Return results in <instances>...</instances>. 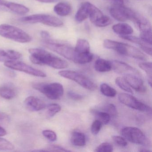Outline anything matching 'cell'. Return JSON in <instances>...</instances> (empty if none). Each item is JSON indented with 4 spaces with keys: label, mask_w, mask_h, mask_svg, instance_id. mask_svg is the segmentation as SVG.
<instances>
[{
    "label": "cell",
    "mask_w": 152,
    "mask_h": 152,
    "mask_svg": "<svg viewBox=\"0 0 152 152\" xmlns=\"http://www.w3.org/2000/svg\"><path fill=\"white\" fill-rule=\"evenodd\" d=\"M30 59L34 64L48 66L56 69L67 67L68 64L66 60L41 48H31L29 50Z\"/></svg>",
    "instance_id": "6da1fadb"
},
{
    "label": "cell",
    "mask_w": 152,
    "mask_h": 152,
    "mask_svg": "<svg viewBox=\"0 0 152 152\" xmlns=\"http://www.w3.org/2000/svg\"><path fill=\"white\" fill-rule=\"evenodd\" d=\"M41 36L42 38V43L44 47L68 60L74 61L75 56L74 48L65 43L52 39L49 33L45 31L41 32Z\"/></svg>",
    "instance_id": "7a4b0ae2"
},
{
    "label": "cell",
    "mask_w": 152,
    "mask_h": 152,
    "mask_svg": "<svg viewBox=\"0 0 152 152\" xmlns=\"http://www.w3.org/2000/svg\"><path fill=\"white\" fill-rule=\"evenodd\" d=\"M104 47L108 49L116 51L120 55L133 58L139 60H147V56L135 47L126 43H122L110 39H105L103 43Z\"/></svg>",
    "instance_id": "3957f363"
},
{
    "label": "cell",
    "mask_w": 152,
    "mask_h": 152,
    "mask_svg": "<svg viewBox=\"0 0 152 152\" xmlns=\"http://www.w3.org/2000/svg\"><path fill=\"white\" fill-rule=\"evenodd\" d=\"M0 35L20 43H28L32 40V37L22 29L7 24L0 25Z\"/></svg>",
    "instance_id": "277c9868"
},
{
    "label": "cell",
    "mask_w": 152,
    "mask_h": 152,
    "mask_svg": "<svg viewBox=\"0 0 152 152\" xmlns=\"http://www.w3.org/2000/svg\"><path fill=\"white\" fill-rule=\"evenodd\" d=\"M32 87L34 89L44 94L48 98L52 100L59 99L64 95V87L62 84L58 83H35L32 84Z\"/></svg>",
    "instance_id": "5b68a950"
},
{
    "label": "cell",
    "mask_w": 152,
    "mask_h": 152,
    "mask_svg": "<svg viewBox=\"0 0 152 152\" xmlns=\"http://www.w3.org/2000/svg\"><path fill=\"white\" fill-rule=\"evenodd\" d=\"M21 22L27 23H42L51 27H58L64 25L63 21L54 16L45 14H37L21 18Z\"/></svg>",
    "instance_id": "8992f818"
},
{
    "label": "cell",
    "mask_w": 152,
    "mask_h": 152,
    "mask_svg": "<svg viewBox=\"0 0 152 152\" xmlns=\"http://www.w3.org/2000/svg\"><path fill=\"white\" fill-rule=\"evenodd\" d=\"M58 73L62 77L74 81L89 90L93 91L97 88L96 84L94 82L80 73L66 70L60 71Z\"/></svg>",
    "instance_id": "52a82bcc"
},
{
    "label": "cell",
    "mask_w": 152,
    "mask_h": 152,
    "mask_svg": "<svg viewBox=\"0 0 152 152\" xmlns=\"http://www.w3.org/2000/svg\"><path fill=\"white\" fill-rule=\"evenodd\" d=\"M122 135L129 142L134 144L148 146L149 141L143 132L138 128L126 127L122 130Z\"/></svg>",
    "instance_id": "ba28073f"
},
{
    "label": "cell",
    "mask_w": 152,
    "mask_h": 152,
    "mask_svg": "<svg viewBox=\"0 0 152 152\" xmlns=\"http://www.w3.org/2000/svg\"><path fill=\"white\" fill-rule=\"evenodd\" d=\"M109 12L114 19L120 22H124L130 20L135 21L137 14L129 8L123 6L113 5L110 9Z\"/></svg>",
    "instance_id": "9c48e42d"
},
{
    "label": "cell",
    "mask_w": 152,
    "mask_h": 152,
    "mask_svg": "<svg viewBox=\"0 0 152 152\" xmlns=\"http://www.w3.org/2000/svg\"><path fill=\"white\" fill-rule=\"evenodd\" d=\"M118 99L122 104L132 109L139 110L144 113H151L150 107L142 103L136 97L129 94L121 93L118 95Z\"/></svg>",
    "instance_id": "30bf717a"
},
{
    "label": "cell",
    "mask_w": 152,
    "mask_h": 152,
    "mask_svg": "<svg viewBox=\"0 0 152 152\" xmlns=\"http://www.w3.org/2000/svg\"><path fill=\"white\" fill-rule=\"evenodd\" d=\"M4 65L10 69L23 72L33 76L40 77H46L47 76L46 73L42 71L35 69L25 63L17 60L5 62Z\"/></svg>",
    "instance_id": "8fae6325"
},
{
    "label": "cell",
    "mask_w": 152,
    "mask_h": 152,
    "mask_svg": "<svg viewBox=\"0 0 152 152\" xmlns=\"http://www.w3.org/2000/svg\"><path fill=\"white\" fill-rule=\"evenodd\" d=\"M112 69L115 72L121 74H134L140 76V72L137 69L126 63L118 60L111 61Z\"/></svg>",
    "instance_id": "7c38bea8"
},
{
    "label": "cell",
    "mask_w": 152,
    "mask_h": 152,
    "mask_svg": "<svg viewBox=\"0 0 152 152\" xmlns=\"http://www.w3.org/2000/svg\"><path fill=\"white\" fill-rule=\"evenodd\" d=\"M0 8L4 9L11 11L18 15H23L27 14L30 10L27 7L18 3L0 0Z\"/></svg>",
    "instance_id": "4fadbf2b"
},
{
    "label": "cell",
    "mask_w": 152,
    "mask_h": 152,
    "mask_svg": "<svg viewBox=\"0 0 152 152\" xmlns=\"http://www.w3.org/2000/svg\"><path fill=\"white\" fill-rule=\"evenodd\" d=\"M124 78L130 88L134 89L136 91L141 93L146 91L147 88L144 82L138 75L134 74L124 75Z\"/></svg>",
    "instance_id": "5bb4252c"
},
{
    "label": "cell",
    "mask_w": 152,
    "mask_h": 152,
    "mask_svg": "<svg viewBox=\"0 0 152 152\" xmlns=\"http://www.w3.org/2000/svg\"><path fill=\"white\" fill-rule=\"evenodd\" d=\"M26 108L32 112H37L44 109L46 104L41 99L33 96L26 98L24 101Z\"/></svg>",
    "instance_id": "9a60e30c"
},
{
    "label": "cell",
    "mask_w": 152,
    "mask_h": 152,
    "mask_svg": "<svg viewBox=\"0 0 152 152\" xmlns=\"http://www.w3.org/2000/svg\"><path fill=\"white\" fill-rule=\"evenodd\" d=\"M94 7L93 4L88 2L83 3L75 14L76 21L81 23L86 20L89 17Z\"/></svg>",
    "instance_id": "2e32d148"
},
{
    "label": "cell",
    "mask_w": 152,
    "mask_h": 152,
    "mask_svg": "<svg viewBox=\"0 0 152 152\" xmlns=\"http://www.w3.org/2000/svg\"><path fill=\"white\" fill-rule=\"evenodd\" d=\"M22 56V54L16 50L0 49V62L5 63L18 60Z\"/></svg>",
    "instance_id": "e0dca14e"
},
{
    "label": "cell",
    "mask_w": 152,
    "mask_h": 152,
    "mask_svg": "<svg viewBox=\"0 0 152 152\" xmlns=\"http://www.w3.org/2000/svg\"><path fill=\"white\" fill-rule=\"evenodd\" d=\"M113 31L120 36L130 35L133 32V29L129 25L125 23H119L113 26Z\"/></svg>",
    "instance_id": "ac0fdd59"
},
{
    "label": "cell",
    "mask_w": 152,
    "mask_h": 152,
    "mask_svg": "<svg viewBox=\"0 0 152 152\" xmlns=\"http://www.w3.org/2000/svg\"><path fill=\"white\" fill-rule=\"evenodd\" d=\"M54 10L57 15L60 16H66L71 13L72 7L66 2H59L55 6Z\"/></svg>",
    "instance_id": "d6986e66"
},
{
    "label": "cell",
    "mask_w": 152,
    "mask_h": 152,
    "mask_svg": "<svg viewBox=\"0 0 152 152\" xmlns=\"http://www.w3.org/2000/svg\"><path fill=\"white\" fill-rule=\"evenodd\" d=\"M94 66L95 70L100 72H108L112 70L111 61L102 58H99L96 60Z\"/></svg>",
    "instance_id": "ffe728a7"
},
{
    "label": "cell",
    "mask_w": 152,
    "mask_h": 152,
    "mask_svg": "<svg viewBox=\"0 0 152 152\" xmlns=\"http://www.w3.org/2000/svg\"><path fill=\"white\" fill-rule=\"evenodd\" d=\"M16 94V91L11 86L5 85L0 87V96L3 98L12 99L15 97Z\"/></svg>",
    "instance_id": "44dd1931"
},
{
    "label": "cell",
    "mask_w": 152,
    "mask_h": 152,
    "mask_svg": "<svg viewBox=\"0 0 152 152\" xmlns=\"http://www.w3.org/2000/svg\"><path fill=\"white\" fill-rule=\"evenodd\" d=\"M71 142L76 146H83L86 145L85 135L80 132H74L71 137Z\"/></svg>",
    "instance_id": "7402d4cb"
},
{
    "label": "cell",
    "mask_w": 152,
    "mask_h": 152,
    "mask_svg": "<svg viewBox=\"0 0 152 152\" xmlns=\"http://www.w3.org/2000/svg\"><path fill=\"white\" fill-rule=\"evenodd\" d=\"M93 58V55L90 52L81 53H75V57L73 62L76 64H83L91 62Z\"/></svg>",
    "instance_id": "603a6c76"
},
{
    "label": "cell",
    "mask_w": 152,
    "mask_h": 152,
    "mask_svg": "<svg viewBox=\"0 0 152 152\" xmlns=\"http://www.w3.org/2000/svg\"><path fill=\"white\" fill-rule=\"evenodd\" d=\"M74 50L76 53L90 52V45L86 40L79 39L77 41Z\"/></svg>",
    "instance_id": "cb8c5ba5"
},
{
    "label": "cell",
    "mask_w": 152,
    "mask_h": 152,
    "mask_svg": "<svg viewBox=\"0 0 152 152\" xmlns=\"http://www.w3.org/2000/svg\"><path fill=\"white\" fill-rule=\"evenodd\" d=\"M122 39L127 40L130 42H133L135 44H137L140 47V48H142L143 47L148 46H152V44H149L148 42H146L140 38H138L136 36H131L130 35H123L120 36Z\"/></svg>",
    "instance_id": "d4e9b609"
},
{
    "label": "cell",
    "mask_w": 152,
    "mask_h": 152,
    "mask_svg": "<svg viewBox=\"0 0 152 152\" xmlns=\"http://www.w3.org/2000/svg\"><path fill=\"white\" fill-rule=\"evenodd\" d=\"M100 91L106 96L109 97H114L117 94L116 91L111 86L105 83H103L100 85Z\"/></svg>",
    "instance_id": "484cf974"
},
{
    "label": "cell",
    "mask_w": 152,
    "mask_h": 152,
    "mask_svg": "<svg viewBox=\"0 0 152 152\" xmlns=\"http://www.w3.org/2000/svg\"><path fill=\"white\" fill-rule=\"evenodd\" d=\"M115 83L116 85L123 90L129 93H133L132 90L124 78L120 77H117L115 79Z\"/></svg>",
    "instance_id": "4316f807"
},
{
    "label": "cell",
    "mask_w": 152,
    "mask_h": 152,
    "mask_svg": "<svg viewBox=\"0 0 152 152\" xmlns=\"http://www.w3.org/2000/svg\"><path fill=\"white\" fill-rule=\"evenodd\" d=\"M112 23L113 21L109 17L103 15L94 23V24L97 27H104L110 25Z\"/></svg>",
    "instance_id": "83f0119b"
},
{
    "label": "cell",
    "mask_w": 152,
    "mask_h": 152,
    "mask_svg": "<svg viewBox=\"0 0 152 152\" xmlns=\"http://www.w3.org/2000/svg\"><path fill=\"white\" fill-rule=\"evenodd\" d=\"M97 120L99 121L102 124H107L110 121L111 116L106 112H98L95 114Z\"/></svg>",
    "instance_id": "f1b7e54d"
},
{
    "label": "cell",
    "mask_w": 152,
    "mask_h": 152,
    "mask_svg": "<svg viewBox=\"0 0 152 152\" xmlns=\"http://www.w3.org/2000/svg\"><path fill=\"white\" fill-rule=\"evenodd\" d=\"M47 109V113L48 116L53 117L61 111V107L58 104H52L48 105Z\"/></svg>",
    "instance_id": "f546056e"
},
{
    "label": "cell",
    "mask_w": 152,
    "mask_h": 152,
    "mask_svg": "<svg viewBox=\"0 0 152 152\" xmlns=\"http://www.w3.org/2000/svg\"><path fill=\"white\" fill-rule=\"evenodd\" d=\"M139 66L143 71H145L149 79H152V69L151 62H144L139 64Z\"/></svg>",
    "instance_id": "4dcf8cb0"
},
{
    "label": "cell",
    "mask_w": 152,
    "mask_h": 152,
    "mask_svg": "<svg viewBox=\"0 0 152 152\" xmlns=\"http://www.w3.org/2000/svg\"><path fill=\"white\" fill-rule=\"evenodd\" d=\"M15 146L12 143L5 139L0 138V150L7 151L12 150L14 149Z\"/></svg>",
    "instance_id": "1f68e13d"
},
{
    "label": "cell",
    "mask_w": 152,
    "mask_h": 152,
    "mask_svg": "<svg viewBox=\"0 0 152 152\" xmlns=\"http://www.w3.org/2000/svg\"><path fill=\"white\" fill-rule=\"evenodd\" d=\"M113 148L110 143L104 142L102 143L96 148L95 151L97 152H111Z\"/></svg>",
    "instance_id": "d6a6232c"
},
{
    "label": "cell",
    "mask_w": 152,
    "mask_h": 152,
    "mask_svg": "<svg viewBox=\"0 0 152 152\" xmlns=\"http://www.w3.org/2000/svg\"><path fill=\"white\" fill-rule=\"evenodd\" d=\"M42 135L47 139L50 141H55L56 140L57 135L55 132L50 130H45L42 132Z\"/></svg>",
    "instance_id": "836d02e7"
},
{
    "label": "cell",
    "mask_w": 152,
    "mask_h": 152,
    "mask_svg": "<svg viewBox=\"0 0 152 152\" xmlns=\"http://www.w3.org/2000/svg\"><path fill=\"white\" fill-rule=\"evenodd\" d=\"M102 124L98 120L94 121L91 128V130L93 135H97L101 129Z\"/></svg>",
    "instance_id": "e575fe53"
},
{
    "label": "cell",
    "mask_w": 152,
    "mask_h": 152,
    "mask_svg": "<svg viewBox=\"0 0 152 152\" xmlns=\"http://www.w3.org/2000/svg\"><path fill=\"white\" fill-rule=\"evenodd\" d=\"M114 142L120 146L125 147L127 145V140L124 137L119 136H113L112 137Z\"/></svg>",
    "instance_id": "d590c367"
},
{
    "label": "cell",
    "mask_w": 152,
    "mask_h": 152,
    "mask_svg": "<svg viewBox=\"0 0 152 152\" xmlns=\"http://www.w3.org/2000/svg\"><path fill=\"white\" fill-rule=\"evenodd\" d=\"M46 151L50 152H70V150H67L60 146L56 145H50L47 147Z\"/></svg>",
    "instance_id": "8d00e7d4"
},
{
    "label": "cell",
    "mask_w": 152,
    "mask_h": 152,
    "mask_svg": "<svg viewBox=\"0 0 152 152\" xmlns=\"http://www.w3.org/2000/svg\"><path fill=\"white\" fill-rule=\"evenodd\" d=\"M107 113L109 114L110 116L115 117L117 115V110L116 107L113 104H109L106 107Z\"/></svg>",
    "instance_id": "74e56055"
},
{
    "label": "cell",
    "mask_w": 152,
    "mask_h": 152,
    "mask_svg": "<svg viewBox=\"0 0 152 152\" xmlns=\"http://www.w3.org/2000/svg\"><path fill=\"white\" fill-rule=\"evenodd\" d=\"M68 96L70 98L75 100H80L83 98V96L82 95L72 91H69L68 92Z\"/></svg>",
    "instance_id": "f35d334b"
},
{
    "label": "cell",
    "mask_w": 152,
    "mask_h": 152,
    "mask_svg": "<svg viewBox=\"0 0 152 152\" xmlns=\"http://www.w3.org/2000/svg\"><path fill=\"white\" fill-rule=\"evenodd\" d=\"M10 120V117L7 114L0 112V122H8Z\"/></svg>",
    "instance_id": "ab89813d"
},
{
    "label": "cell",
    "mask_w": 152,
    "mask_h": 152,
    "mask_svg": "<svg viewBox=\"0 0 152 152\" xmlns=\"http://www.w3.org/2000/svg\"><path fill=\"white\" fill-rule=\"evenodd\" d=\"M106 1L111 2L113 5L115 6H123L124 5V0H105Z\"/></svg>",
    "instance_id": "60d3db41"
},
{
    "label": "cell",
    "mask_w": 152,
    "mask_h": 152,
    "mask_svg": "<svg viewBox=\"0 0 152 152\" xmlns=\"http://www.w3.org/2000/svg\"><path fill=\"white\" fill-rule=\"evenodd\" d=\"M39 2L45 3H52L57 2L59 0H36Z\"/></svg>",
    "instance_id": "b9f144b4"
},
{
    "label": "cell",
    "mask_w": 152,
    "mask_h": 152,
    "mask_svg": "<svg viewBox=\"0 0 152 152\" xmlns=\"http://www.w3.org/2000/svg\"><path fill=\"white\" fill-rule=\"evenodd\" d=\"M7 132L4 128L0 126V137H3L7 135Z\"/></svg>",
    "instance_id": "7bdbcfd3"
},
{
    "label": "cell",
    "mask_w": 152,
    "mask_h": 152,
    "mask_svg": "<svg viewBox=\"0 0 152 152\" xmlns=\"http://www.w3.org/2000/svg\"><path fill=\"white\" fill-rule=\"evenodd\" d=\"M140 152H151L150 150H148V149H145V148H143V149H141L140 150Z\"/></svg>",
    "instance_id": "ee69618b"
},
{
    "label": "cell",
    "mask_w": 152,
    "mask_h": 152,
    "mask_svg": "<svg viewBox=\"0 0 152 152\" xmlns=\"http://www.w3.org/2000/svg\"><path fill=\"white\" fill-rule=\"evenodd\" d=\"M79 1H80V0H79Z\"/></svg>",
    "instance_id": "f6af8a7d"
}]
</instances>
